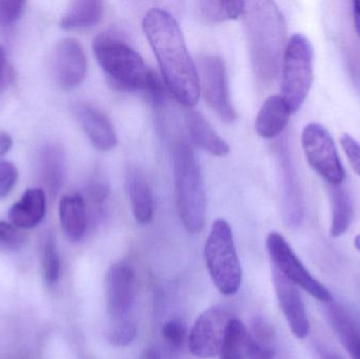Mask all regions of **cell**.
<instances>
[{
    "label": "cell",
    "instance_id": "obj_27",
    "mask_svg": "<svg viewBox=\"0 0 360 359\" xmlns=\"http://www.w3.org/2000/svg\"><path fill=\"white\" fill-rule=\"evenodd\" d=\"M136 332L137 327L135 320L112 324L109 327V339L113 345L126 347L134 341Z\"/></svg>",
    "mask_w": 360,
    "mask_h": 359
},
{
    "label": "cell",
    "instance_id": "obj_4",
    "mask_svg": "<svg viewBox=\"0 0 360 359\" xmlns=\"http://www.w3.org/2000/svg\"><path fill=\"white\" fill-rule=\"evenodd\" d=\"M173 162L175 198L180 221L188 233H200L205 226L207 204L200 167L194 152L186 143L175 147Z\"/></svg>",
    "mask_w": 360,
    "mask_h": 359
},
{
    "label": "cell",
    "instance_id": "obj_2",
    "mask_svg": "<svg viewBox=\"0 0 360 359\" xmlns=\"http://www.w3.org/2000/svg\"><path fill=\"white\" fill-rule=\"evenodd\" d=\"M245 32L254 74L264 82L276 78L283 65L287 37L285 18L268 0L247 2Z\"/></svg>",
    "mask_w": 360,
    "mask_h": 359
},
{
    "label": "cell",
    "instance_id": "obj_1",
    "mask_svg": "<svg viewBox=\"0 0 360 359\" xmlns=\"http://www.w3.org/2000/svg\"><path fill=\"white\" fill-rule=\"evenodd\" d=\"M143 27L167 88L182 105L194 107L200 97L198 71L176 19L164 8H153L146 13Z\"/></svg>",
    "mask_w": 360,
    "mask_h": 359
},
{
    "label": "cell",
    "instance_id": "obj_20",
    "mask_svg": "<svg viewBox=\"0 0 360 359\" xmlns=\"http://www.w3.org/2000/svg\"><path fill=\"white\" fill-rule=\"evenodd\" d=\"M186 124L188 135L197 147L217 157L228 155L230 152L228 143L218 135L200 113L193 110L188 111Z\"/></svg>",
    "mask_w": 360,
    "mask_h": 359
},
{
    "label": "cell",
    "instance_id": "obj_18",
    "mask_svg": "<svg viewBox=\"0 0 360 359\" xmlns=\"http://www.w3.org/2000/svg\"><path fill=\"white\" fill-rule=\"evenodd\" d=\"M291 114L289 105L281 95L268 97L256 116V132L262 138H275L289 124Z\"/></svg>",
    "mask_w": 360,
    "mask_h": 359
},
{
    "label": "cell",
    "instance_id": "obj_8",
    "mask_svg": "<svg viewBox=\"0 0 360 359\" xmlns=\"http://www.w3.org/2000/svg\"><path fill=\"white\" fill-rule=\"evenodd\" d=\"M266 248L274 265L273 268L281 272L290 282L321 303H330L333 301L331 292L308 271L281 234L271 232L266 237Z\"/></svg>",
    "mask_w": 360,
    "mask_h": 359
},
{
    "label": "cell",
    "instance_id": "obj_36",
    "mask_svg": "<svg viewBox=\"0 0 360 359\" xmlns=\"http://www.w3.org/2000/svg\"><path fill=\"white\" fill-rule=\"evenodd\" d=\"M146 359H160V356L158 355V352L150 351L149 353L147 354Z\"/></svg>",
    "mask_w": 360,
    "mask_h": 359
},
{
    "label": "cell",
    "instance_id": "obj_28",
    "mask_svg": "<svg viewBox=\"0 0 360 359\" xmlns=\"http://www.w3.org/2000/svg\"><path fill=\"white\" fill-rule=\"evenodd\" d=\"M25 235L12 223L0 221V251H13L20 248Z\"/></svg>",
    "mask_w": 360,
    "mask_h": 359
},
{
    "label": "cell",
    "instance_id": "obj_35",
    "mask_svg": "<svg viewBox=\"0 0 360 359\" xmlns=\"http://www.w3.org/2000/svg\"><path fill=\"white\" fill-rule=\"evenodd\" d=\"M6 55H4V48L0 46V84L4 79V73H6Z\"/></svg>",
    "mask_w": 360,
    "mask_h": 359
},
{
    "label": "cell",
    "instance_id": "obj_26",
    "mask_svg": "<svg viewBox=\"0 0 360 359\" xmlns=\"http://www.w3.org/2000/svg\"><path fill=\"white\" fill-rule=\"evenodd\" d=\"M44 276L50 284H54L59 278L60 274V259L56 244L52 238H49L44 246V257H42Z\"/></svg>",
    "mask_w": 360,
    "mask_h": 359
},
{
    "label": "cell",
    "instance_id": "obj_22",
    "mask_svg": "<svg viewBox=\"0 0 360 359\" xmlns=\"http://www.w3.org/2000/svg\"><path fill=\"white\" fill-rule=\"evenodd\" d=\"M332 328L340 344L353 359H360V332L352 318L338 306L328 309Z\"/></svg>",
    "mask_w": 360,
    "mask_h": 359
},
{
    "label": "cell",
    "instance_id": "obj_16",
    "mask_svg": "<svg viewBox=\"0 0 360 359\" xmlns=\"http://www.w3.org/2000/svg\"><path fill=\"white\" fill-rule=\"evenodd\" d=\"M127 191L137 223L148 225L153 221L154 198L149 181L137 167L129 169L127 174Z\"/></svg>",
    "mask_w": 360,
    "mask_h": 359
},
{
    "label": "cell",
    "instance_id": "obj_7",
    "mask_svg": "<svg viewBox=\"0 0 360 359\" xmlns=\"http://www.w3.org/2000/svg\"><path fill=\"white\" fill-rule=\"evenodd\" d=\"M302 145L311 168L330 185L344 183L346 172L336 148L335 141L327 129L312 122L302 133Z\"/></svg>",
    "mask_w": 360,
    "mask_h": 359
},
{
    "label": "cell",
    "instance_id": "obj_13",
    "mask_svg": "<svg viewBox=\"0 0 360 359\" xmlns=\"http://www.w3.org/2000/svg\"><path fill=\"white\" fill-rule=\"evenodd\" d=\"M86 57L82 44L75 38H63L57 44L54 71L57 84L63 90H72L82 84L86 74Z\"/></svg>",
    "mask_w": 360,
    "mask_h": 359
},
{
    "label": "cell",
    "instance_id": "obj_19",
    "mask_svg": "<svg viewBox=\"0 0 360 359\" xmlns=\"http://www.w3.org/2000/svg\"><path fill=\"white\" fill-rule=\"evenodd\" d=\"M46 212V196L39 188L29 189L11 207L8 218L15 227L32 229L41 223Z\"/></svg>",
    "mask_w": 360,
    "mask_h": 359
},
{
    "label": "cell",
    "instance_id": "obj_9",
    "mask_svg": "<svg viewBox=\"0 0 360 359\" xmlns=\"http://www.w3.org/2000/svg\"><path fill=\"white\" fill-rule=\"evenodd\" d=\"M200 93L207 105L226 122L237 119V113L231 103L226 65L217 55L203 54L198 58Z\"/></svg>",
    "mask_w": 360,
    "mask_h": 359
},
{
    "label": "cell",
    "instance_id": "obj_21",
    "mask_svg": "<svg viewBox=\"0 0 360 359\" xmlns=\"http://www.w3.org/2000/svg\"><path fill=\"white\" fill-rule=\"evenodd\" d=\"M103 14V4L99 0H77L70 4L59 25L65 30L86 29L97 25Z\"/></svg>",
    "mask_w": 360,
    "mask_h": 359
},
{
    "label": "cell",
    "instance_id": "obj_5",
    "mask_svg": "<svg viewBox=\"0 0 360 359\" xmlns=\"http://www.w3.org/2000/svg\"><path fill=\"white\" fill-rule=\"evenodd\" d=\"M207 271L221 294L233 295L240 288L243 272L228 221L217 219L212 225L205 246Z\"/></svg>",
    "mask_w": 360,
    "mask_h": 359
},
{
    "label": "cell",
    "instance_id": "obj_23",
    "mask_svg": "<svg viewBox=\"0 0 360 359\" xmlns=\"http://www.w3.org/2000/svg\"><path fill=\"white\" fill-rule=\"evenodd\" d=\"M330 197H331L332 237H342L350 229L353 219L352 200L346 189L340 185H330Z\"/></svg>",
    "mask_w": 360,
    "mask_h": 359
},
{
    "label": "cell",
    "instance_id": "obj_12",
    "mask_svg": "<svg viewBox=\"0 0 360 359\" xmlns=\"http://www.w3.org/2000/svg\"><path fill=\"white\" fill-rule=\"evenodd\" d=\"M272 280L279 307L287 320L292 334L298 339H306L310 333V322L297 286L275 268H273Z\"/></svg>",
    "mask_w": 360,
    "mask_h": 359
},
{
    "label": "cell",
    "instance_id": "obj_17",
    "mask_svg": "<svg viewBox=\"0 0 360 359\" xmlns=\"http://www.w3.org/2000/svg\"><path fill=\"white\" fill-rule=\"evenodd\" d=\"M59 219L63 233L72 242H79L88 230V206L84 196L70 193L59 202Z\"/></svg>",
    "mask_w": 360,
    "mask_h": 359
},
{
    "label": "cell",
    "instance_id": "obj_37",
    "mask_svg": "<svg viewBox=\"0 0 360 359\" xmlns=\"http://www.w3.org/2000/svg\"><path fill=\"white\" fill-rule=\"evenodd\" d=\"M354 246H355V248H356L357 250H359L360 252V234H359V235L356 236V238H355Z\"/></svg>",
    "mask_w": 360,
    "mask_h": 359
},
{
    "label": "cell",
    "instance_id": "obj_11",
    "mask_svg": "<svg viewBox=\"0 0 360 359\" xmlns=\"http://www.w3.org/2000/svg\"><path fill=\"white\" fill-rule=\"evenodd\" d=\"M136 276L128 263L112 266L107 276V308L110 325L132 322L136 299Z\"/></svg>",
    "mask_w": 360,
    "mask_h": 359
},
{
    "label": "cell",
    "instance_id": "obj_24",
    "mask_svg": "<svg viewBox=\"0 0 360 359\" xmlns=\"http://www.w3.org/2000/svg\"><path fill=\"white\" fill-rule=\"evenodd\" d=\"M245 1H222V0H202L197 1V12L207 23H220L226 20H237L245 16Z\"/></svg>",
    "mask_w": 360,
    "mask_h": 359
},
{
    "label": "cell",
    "instance_id": "obj_25",
    "mask_svg": "<svg viewBox=\"0 0 360 359\" xmlns=\"http://www.w3.org/2000/svg\"><path fill=\"white\" fill-rule=\"evenodd\" d=\"M65 155L59 148L51 145L41 154V174L46 187L55 195L63 183Z\"/></svg>",
    "mask_w": 360,
    "mask_h": 359
},
{
    "label": "cell",
    "instance_id": "obj_34",
    "mask_svg": "<svg viewBox=\"0 0 360 359\" xmlns=\"http://www.w3.org/2000/svg\"><path fill=\"white\" fill-rule=\"evenodd\" d=\"M353 18H354L355 29L360 38V1L353 2Z\"/></svg>",
    "mask_w": 360,
    "mask_h": 359
},
{
    "label": "cell",
    "instance_id": "obj_15",
    "mask_svg": "<svg viewBox=\"0 0 360 359\" xmlns=\"http://www.w3.org/2000/svg\"><path fill=\"white\" fill-rule=\"evenodd\" d=\"M73 112L91 143L99 151L107 152L117 145V136L111 120L101 110L86 103L73 105Z\"/></svg>",
    "mask_w": 360,
    "mask_h": 359
},
{
    "label": "cell",
    "instance_id": "obj_29",
    "mask_svg": "<svg viewBox=\"0 0 360 359\" xmlns=\"http://www.w3.org/2000/svg\"><path fill=\"white\" fill-rule=\"evenodd\" d=\"M25 2L17 0H0V27H6L16 22L23 11Z\"/></svg>",
    "mask_w": 360,
    "mask_h": 359
},
{
    "label": "cell",
    "instance_id": "obj_33",
    "mask_svg": "<svg viewBox=\"0 0 360 359\" xmlns=\"http://www.w3.org/2000/svg\"><path fill=\"white\" fill-rule=\"evenodd\" d=\"M13 145V141L10 135L4 132H0V157L6 155Z\"/></svg>",
    "mask_w": 360,
    "mask_h": 359
},
{
    "label": "cell",
    "instance_id": "obj_14",
    "mask_svg": "<svg viewBox=\"0 0 360 359\" xmlns=\"http://www.w3.org/2000/svg\"><path fill=\"white\" fill-rule=\"evenodd\" d=\"M272 348L264 347L256 341L251 331L233 318L226 329V337L220 350L219 359H273Z\"/></svg>",
    "mask_w": 360,
    "mask_h": 359
},
{
    "label": "cell",
    "instance_id": "obj_10",
    "mask_svg": "<svg viewBox=\"0 0 360 359\" xmlns=\"http://www.w3.org/2000/svg\"><path fill=\"white\" fill-rule=\"evenodd\" d=\"M233 320L230 312L221 306L205 310L195 322L188 335V349L198 358L219 355L226 329Z\"/></svg>",
    "mask_w": 360,
    "mask_h": 359
},
{
    "label": "cell",
    "instance_id": "obj_6",
    "mask_svg": "<svg viewBox=\"0 0 360 359\" xmlns=\"http://www.w3.org/2000/svg\"><path fill=\"white\" fill-rule=\"evenodd\" d=\"M313 61L314 54L310 40L302 34L292 35L281 65V97L292 114L300 109L312 88Z\"/></svg>",
    "mask_w": 360,
    "mask_h": 359
},
{
    "label": "cell",
    "instance_id": "obj_3",
    "mask_svg": "<svg viewBox=\"0 0 360 359\" xmlns=\"http://www.w3.org/2000/svg\"><path fill=\"white\" fill-rule=\"evenodd\" d=\"M93 51L114 88L128 92L141 91L155 101L164 97L162 80L127 42L103 33L93 40Z\"/></svg>",
    "mask_w": 360,
    "mask_h": 359
},
{
    "label": "cell",
    "instance_id": "obj_31",
    "mask_svg": "<svg viewBox=\"0 0 360 359\" xmlns=\"http://www.w3.org/2000/svg\"><path fill=\"white\" fill-rule=\"evenodd\" d=\"M18 179L16 167L8 162H0V200H4L14 189Z\"/></svg>",
    "mask_w": 360,
    "mask_h": 359
},
{
    "label": "cell",
    "instance_id": "obj_30",
    "mask_svg": "<svg viewBox=\"0 0 360 359\" xmlns=\"http://www.w3.org/2000/svg\"><path fill=\"white\" fill-rule=\"evenodd\" d=\"M162 337L168 345L180 348L186 339V329L179 320H171L162 327Z\"/></svg>",
    "mask_w": 360,
    "mask_h": 359
},
{
    "label": "cell",
    "instance_id": "obj_32",
    "mask_svg": "<svg viewBox=\"0 0 360 359\" xmlns=\"http://www.w3.org/2000/svg\"><path fill=\"white\" fill-rule=\"evenodd\" d=\"M340 145L353 170L360 177V143L354 137L346 133L340 137Z\"/></svg>",
    "mask_w": 360,
    "mask_h": 359
}]
</instances>
